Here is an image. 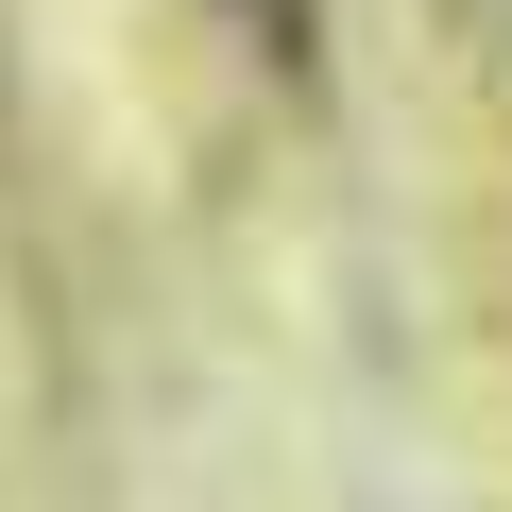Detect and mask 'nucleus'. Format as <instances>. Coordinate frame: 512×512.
<instances>
[{
	"mask_svg": "<svg viewBox=\"0 0 512 512\" xmlns=\"http://www.w3.org/2000/svg\"><path fill=\"white\" fill-rule=\"evenodd\" d=\"M239 18H256V35H274V52H308V0H239Z\"/></svg>",
	"mask_w": 512,
	"mask_h": 512,
	"instance_id": "1",
	"label": "nucleus"
}]
</instances>
